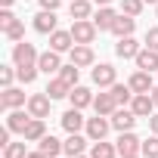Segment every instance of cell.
Returning a JSON list of instances; mask_svg holds the SVG:
<instances>
[{"instance_id":"14","label":"cell","mask_w":158,"mask_h":158,"mask_svg":"<svg viewBox=\"0 0 158 158\" xmlns=\"http://www.w3.org/2000/svg\"><path fill=\"white\" fill-rule=\"evenodd\" d=\"M118 155H136L139 149H143V143L136 139V133H130V130H124L121 136H118Z\"/></svg>"},{"instance_id":"9","label":"cell","mask_w":158,"mask_h":158,"mask_svg":"<svg viewBox=\"0 0 158 158\" xmlns=\"http://www.w3.org/2000/svg\"><path fill=\"white\" fill-rule=\"evenodd\" d=\"M31 112H22V109H13L10 115H6V127L13 130V133H25V127L31 124Z\"/></svg>"},{"instance_id":"36","label":"cell","mask_w":158,"mask_h":158,"mask_svg":"<svg viewBox=\"0 0 158 158\" xmlns=\"http://www.w3.org/2000/svg\"><path fill=\"white\" fill-rule=\"evenodd\" d=\"M13 77H19V71H13L10 65L0 68V84H3V87H13Z\"/></svg>"},{"instance_id":"43","label":"cell","mask_w":158,"mask_h":158,"mask_svg":"<svg viewBox=\"0 0 158 158\" xmlns=\"http://www.w3.org/2000/svg\"><path fill=\"white\" fill-rule=\"evenodd\" d=\"M152 99H155V109H158V87H152Z\"/></svg>"},{"instance_id":"16","label":"cell","mask_w":158,"mask_h":158,"mask_svg":"<svg viewBox=\"0 0 158 158\" xmlns=\"http://www.w3.org/2000/svg\"><path fill=\"white\" fill-rule=\"evenodd\" d=\"M93 84H96L99 90L115 84V68H112L109 62H102V65H96V68H93Z\"/></svg>"},{"instance_id":"25","label":"cell","mask_w":158,"mask_h":158,"mask_svg":"<svg viewBox=\"0 0 158 158\" xmlns=\"http://www.w3.org/2000/svg\"><path fill=\"white\" fill-rule=\"evenodd\" d=\"M71 19H93V0H71Z\"/></svg>"},{"instance_id":"7","label":"cell","mask_w":158,"mask_h":158,"mask_svg":"<svg viewBox=\"0 0 158 158\" xmlns=\"http://www.w3.org/2000/svg\"><path fill=\"white\" fill-rule=\"evenodd\" d=\"M34 31L37 34H53L56 31V10H40L34 16Z\"/></svg>"},{"instance_id":"21","label":"cell","mask_w":158,"mask_h":158,"mask_svg":"<svg viewBox=\"0 0 158 158\" xmlns=\"http://www.w3.org/2000/svg\"><path fill=\"white\" fill-rule=\"evenodd\" d=\"M115 19H118V13H115L112 6H99V13L93 16V25H96L99 31H112V25H115Z\"/></svg>"},{"instance_id":"10","label":"cell","mask_w":158,"mask_h":158,"mask_svg":"<svg viewBox=\"0 0 158 158\" xmlns=\"http://www.w3.org/2000/svg\"><path fill=\"white\" fill-rule=\"evenodd\" d=\"M136 68L139 71H158V50H152V47H143L139 53H136Z\"/></svg>"},{"instance_id":"30","label":"cell","mask_w":158,"mask_h":158,"mask_svg":"<svg viewBox=\"0 0 158 158\" xmlns=\"http://www.w3.org/2000/svg\"><path fill=\"white\" fill-rule=\"evenodd\" d=\"M77 74H81V68H77L74 62H68V65L59 68V77H62L65 84H71V87H77Z\"/></svg>"},{"instance_id":"46","label":"cell","mask_w":158,"mask_h":158,"mask_svg":"<svg viewBox=\"0 0 158 158\" xmlns=\"http://www.w3.org/2000/svg\"><path fill=\"white\" fill-rule=\"evenodd\" d=\"M121 158H136V155H121Z\"/></svg>"},{"instance_id":"13","label":"cell","mask_w":158,"mask_h":158,"mask_svg":"<svg viewBox=\"0 0 158 158\" xmlns=\"http://www.w3.org/2000/svg\"><path fill=\"white\" fill-rule=\"evenodd\" d=\"M133 124H136V115H133V109H118V112L112 115V127H115L118 133H124V130H133Z\"/></svg>"},{"instance_id":"3","label":"cell","mask_w":158,"mask_h":158,"mask_svg":"<svg viewBox=\"0 0 158 158\" xmlns=\"http://www.w3.org/2000/svg\"><path fill=\"white\" fill-rule=\"evenodd\" d=\"M22 106H28L25 93H22L19 87H3V93H0V109H3V112H13V109H22Z\"/></svg>"},{"instance_id":"35","label":"cell","mask_w":158,"mask_h":158,"mask_svg":"<svg viewBox=\"0 0 158 158\" xmlns=\"http://www.w3.org/2000/svg\"><path fill=\"white\" fill-rule=\"evenodd\" d=\"M143 155H146V158H158V133H152V136L143 143Z\"/></svg>"},{"instance_id":"48","label":"cell","mask_w":158,"mask_h":158,"mask_svg":"<svg viewBox=\"0 0 158 158\" xmlns=\"http://www.w3.org/2000/svg\"><path fill=\"white\" fill-rule=\"evenodd\" d=\"M155 13H158V6H155Z\"/></svg>"},{"instance_id":"19","label":"cell","mask_w":158,"mask_h":158,"mask_svg":"<svg viewBox=\"0 0 158 158\" xmlns=\"http://www.w3.org/2000/svg\"><path fill=\"white\" fill-rule=\"evenodd\" d=\"M37 68H40L44 74H56V71L62 68V62H59V53H56V50H47V53H40V59H37Z\"/></svg>"},{"instance_id":"45","label":"cell","mask_w":158,"mask_h":158,"mask_svg":"<svg viewBox=\"0 0 158 158\" xmlns=\"http://www.w3.org/2000/svg\"><path fill=\"white\" fill-rule=\"evenodd\" d=\"M143 3H155V6H158V0H143Z\"/></svg>"},{"instance_id":"39","label":"cell","mask_w":158,"mask_h":158,"mask_svg":"<svg viewBox=\"0 0 158 158\" xmlns=\"http://www.w3.org/2000/svg\"><path fill=\"white\" fill-rule=\"evenodd\" d=\"M62 0H40V10H59Z\"/></svg>"},{"instance_id":"28","label":"cell","mask_w":158,"mask_h":158,"mask_svg":"<svg viewBox=\"0 0 158 158\" xmlns=\"http://www.w3.org/2000/svg\"><path fill=\"white\" fill-rule=\"evenodd\" d=\"M37 146H40V152H44L47 158H56V155L62 152V146H65V143H59V139H56L53 133H47V136H44V139H40Z\"/></svg>"},{"instance_id":"31","label":"cell","mask_w":158,"mask_h":158,"mask_svg":"<svg viewBox=\"0 0 158 158\" xmlns=\"http://www.w3.org/2000/svg\"><path fill=\"white\" fill-rule=\"evenodd\" d=\"M25 136H22V143H10L6 149H3V158H28V149H25Z\"/></svg>"},{"instance_id":"37","label":"cell","mask_w":158,"mask_h":158,"mask_svg":"<svg viewBox=\"0 0 158 158\" xmlns=\"http://www.w3.org/2000/svg\"><path fill=\"white\" fill-rule=\"evenodd\" d=\"M146 47H152V50H158V25L146 31Z\"/></svg>"},{"instance_id":"4","label":"cell","mask_w":158,"mask_h":158,"mask_svg":"<svg viewBox=\"0 0 158 158\" xmlns=\"http://www.w3.org/2000/svg\"><path fill=\"white\" fill-rule=\"evenodd\" d=\"M109 127H112V121H109L106 115H96V118H87V136H90V143H99V139H106Z\"/></svg>"},{"instance_id":"27","label":"cell","mask_w":158,"mask_h":158,"mask_svg":"<svg viewBox=\"0 0 158 158\" xmlns=\"http://www.w3.org/2000/svg\"><path fill=\"white\" fill-rule=\"evenodd\" d=\"M109 90H112V96L118 99V106H127V102H133V96H136V93L130 90V84H118V81H115Z\"/></svg>"},{"instance_id":"38","label":"cell","mask_w":158,"mask_h":158,"mask_svg":"<svg viewBox=\"0 0 158 158\" xmlns=\"http://www.w3.org/2000/svg\"><path fill=\"white\" fill-rule=\"evenodd\" d=\"M13 22H16V16H13V10H3V13H0V28H3V31H6V28H10Z\"/></svg>"},{"instance_id":"26","label":"cell","mask_w":158,"mask_h":158,"mask_svg":"<svg viewBox=\"0 0 158 158\" xmlns=\"http://www.w3.org/2000/svg\"><path fill=\"white\" fill-rule=\"evenodd\" d=\"M71 93V84H65L62 77H53V81L47 84V96L50 99H62V96H68Z\"/></svg>"},{"instance_id":"12","label":"cell","mask_w":158,"mask_h":158,"mask_svg":"<svg viewBox=\"0 0 158 158\" xmlns=\"http://www.w3.org/2000/svg\"><path fill=\"white\" fill-rule=\"evenodd\" d=\"M130 109H133V115H136V118H149V115H152V109H155L152 93H136V96H133V102H130Z\"/></svg>"},{"instance_id":"17","label":"cell","mask_w":158,"mask_h":158,"mask_svg":"<svg viewBox=\"0 0 158 158\" xmlns=\"http://www.w3.org/2000/svg\"><path fill=\"white\" fill-rule=\"evenodd\" d=\"M74 47V37H71V31H53L50 34V50H56V53H65V50H71Z\"/></svg>"},{"instance_id":"40","label":"cell","mask_w":158,"mask_h":158,"mask_svg":"<svg viewBox=\"0 0 158 158\" xmlns=\"http://www.w3.org/2000/svg\"><path fill=\"white\" fill-rule=\"evenodd\" d=\"M149 130H152V133H158V112H155V115H149Z\"/></svg>"},{"instance_id":"44","label":"cell","mask_w":158,"mask_h":158,"mask_svg":"<svg viewBox=\"0 0 158 158\" xmlns=\"http://www.w3.org/2000/svg\"><path fill=\"white\" fill-rule=\"evenodd\" d=\"M93 3H96V6H109V3H112V0H93Z\"/></svg>"},{"instance_id":"22","label":"cell","mask_w":158,"mask_h":158,"mask_svg":"<svg viewBox=\"0 0 158 158\" xmlns=\"http://www.w3.org/2000/svg\"><path fill=\"white\" fill-rule=\"evenodd\" d=\"M133 28H136V19L121 13V16L115 19V25H112V34H115V37H130V34H133Z\"/></svg>"},{"instance_id":"15","label":"cell","mask_w":158,"mask_h":158,"mask_svg":"<svg viewBox=\"0 0 158 158\" xmlns=\"http://www.w3.org/2000/svg\"><path fill=\"white\" fill-rule=\"evenodd\" d=\"M127 84H130L133 93H152V71H139V68H136V71L130 74Z\"/></svg>"},{"instance_id":"23","label":"cell","mask_w":158,"mask_h":158,"mask_svg":"<svg viewBox=\"0 0 158 158\" xmlns=\"http://www.w3.org/2000/svg\"><path fill=\"white\" fill-rule=\"evenodd\" d=\"M28 143H40L44 136H47V124H44V118H31V124L25 127V133H22Z\"/></svg>"},{"instance_id":"20","label":"cell","mask_w":158,"mask_h":158,"mask_svg":"<svg viewBox=\"0 0 158 158\" xmlns=\"http://www.w3.org/2000/svg\"><path fill=\"white\" fill-rule=\"evenodd\" d=\"M87 139H90V136H81V133H68V139H65L62 152H65L68 158H74V155H84V146H87Z\"/></svg>"},{"instance_id":"32","label":"cell","mask_w":158,"mask_h":158,"mask_svg":"<svg viewBox=\"0 0 158 158\" xmlns=\"http://www.w3.org/2000/svg\"><path fill=\"white\" fill-rule=\"evenodd\" d=\"M16 71H19V81H22V84H34V77H37L40 68H37V65H19Z\"/></svg>"},{"instance_id":"33","label":"cell","mask_w":158,"mask_h":158,"mask_svg":"<svg viewBox=\"0 0 158 158\" xmlns=\"http://www.w3.org/2000/svg\"><path fill=\"white\" fill-rule=\"evenodd\" d=\"M121 13H124V16H133V19H136V16L143 13V0H121Z\"/></svg>"},{"instance_id":"24","label":"cell","mask_w":158,"mask_h":158,"mask_svg":"<svg viewBox=\"0 0 158 158\" xmlns=\"http://www.w3.org/2000/svg\"><path fill=\"white\" fill-rule=\"evenodd\" d=\"M68 99H71L74 109H87V106H93V93H90L87 87H71Z\"/></svg>"},{"instance_id":"29","label":"cell","mask_w":158,"mask_h":158,"mask_svg":"<svg viewBox=\"0 0 158 158\" xmlns=\"http://www.w3.org/2000/svg\"><path fill=\"white\" fill-rule=\"evenodd\" d=\"M115 155H118V146H112L106 139L93 143V149H90V158H115Z\"/></svg>"},{"instance_id":"34","label":"cell","mask_w":158,"mask_h":158,"mask_svg":"<svg viewBox=\"0 0 158 158\" xmlns=\"http://www.w3.org/2000/svg\"><path fill=\"white\" fill-rule=\"evenodd\" d=\"M3 34H6L10 40H16V44H19V40H25V25H22V22L16 19V22H13V25H10V28L3 31Z\"/></svg>"},{"instance_id":"11","label":"cell","mask_w":158,"mask_h":158,"mask_svg":"<svg viewBox=\"0 0 158 158\" xmlns=\"http://www.w3.org/2000/svg\"><path fill=\"white\" fill-rule=\"evenodd\" d=\"M62 127L68 130V133H81V127H87V118L81 115V109H68L65 115H62Z\"/></svg>"},{"instance_id":"47","label":"cell","mask_w":158,"mask_h":158,"mask_svg":"<svg viewBox=\"0 0 158 158\" xmlns=\"http://www.w3.org/2000/svg\"><path fill=\"white\" fill-rule=\"evenodd\" d=\"M74 158H87V155H74Z\"/></svg>"},{"instance_id":"6","label":"cell","mask_w":158,"mask_h":158,"mask_svg":"<svg viewBox=\"0 0 158 158\" xmlns=\"http://www.w3.org/2000/svg\"><path fill=\"white\" fill-rule=\"evenodd\" d=\"M68 56H71V62L77 65V68H87V65H93V50H90V44H74L71 50H68Z\"/></svg>"},{"instance_id":"42","label":"cell","mask_w":158,"mask_h":158,"mask_svg":"<svg viewBox=\"0 0 158 158\" xmlns=\"http://www.w3.org/2000/svg\"><path fill=\"white\" fill-rule=\"evenodd\" d=\"M13 3H16V0H0V6H3V10H10Z\"/></svg>"},{"instance_id":"18","label":"cell","mask_w":158,"mask_h":158,"mask_svg":"<svg viewBox=\"0 0 158 158\" xmlns=\"http://www.w3.org/2000/svg\"><path fill=\"white\" fill-rule=\"evenodd\" d=\"M139 50H143V47L133 40V34H130V37H118V44H115V53H118L121 59H136Z\"/></svg>"},{"instance_id":"1","label":"cell","mask_w":158,"mask_h":158,"mask_svg":"<svg viewBox=\"0 0 158 158\" xmlns=\"http://www.w3.org/2000/svg\"><path fill=\"white\" fill-rule=\"evenodd\" d=\"M71 31V37H74V44H93L96 40V25H93V19H74V25L68 28Z\"/></svg>"},{"instance_id":"41","label":"cell","mask_w":158,"mask_h":158,"mask_svg":"<svg viewBox=\"0 0 158 158\" xmlns=\"http://www.w3.org/2000/svg\"><path fill=\"white\" fill-rule=\"evenodd\" d=\"M28 158H47V155H44L40 149H37V152H28Z\"/></svg>"},{"instance_id":"5","label":"cell","mask_w":158,"mask_h":158,"mask_svg":"<svg viewBox=\"0 0 158 158\" xmlns=\"http://www.w3.org/2000/svg\"><path fill=\"white\" fill-rule=\"evenodd\" d=\"M50 102H53V99H50V96H47V90H44V93L28 96V106H25V109H28L34 118H47V115H50Z\"/></svg>"},{"instance_id":"2","label":"cell","mask_w":158,"mask_h":158,"mask_svg":"<svg viewBox=\"0 0 158 158\" xmlns=\"http://www.w3.org/2000/svg\"><path fill=\"white\" fill-rule=\"evenodd\" d=\"M37 59H40V53H37L34 44L19 40V44L13 47V62H16V68H19V65H37Z\"/></svg>"},{"instance_id":"8","label":"cell","mask_w":158,"mask_h":158,"mask_svg":"<svg viewBox=\"0 0 158 158\" xmlns=\"http://www.w3.org/2000/svg\"><path fill=\"white\" fill-rule=\"evenodd\" d=\"M93 109H96V115L112 118V115L118 112V99L112 96V90H109V93H99V96H93Z\"/></svg>"}]
</instances>
